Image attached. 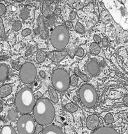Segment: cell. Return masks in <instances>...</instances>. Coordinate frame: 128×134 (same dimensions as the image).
Segmentation results:
<instances>
[{
    "label": "cell",
    "mask_w": 128,
    "mask_h": 134,
    "mask_svg": "<svg viewBox=\"0 0 128 134\" xmlns=\"http://www.w3.org/2000/svg\"><path fill=\"white\" fill-rule=\"evenodd\" d=\"M33 110L35 119L39 125H48L53 121L55 110L48 99L40 98L36 100Z\"/></svg>",
    "instance_id": "1"
},
{
    "label": "cell",
    "mask_w": 128,
    "mask_h": 134,
    "mask_svg": "<svg viewBox=\"0 0 128 134\" xmlns=\"http://www.w3.org/2000/svg\"><path fill=\"white\" fill-rule=\"evenodd\" d=\"M36 100L34 93L29 88H23L17 94L16 107L19 112L22 114H28L33 110Z\"/></svg>",
    "instance_id": "2"
},
{
    "label": "cell",
    "mask_w": 128,
    "mask_h": 134,
    "mask_svg": "<svg viewBox=\"0 0 128 134\" xmlns=\"http://www.w3.org/2000/svg\"><path fill=\"white\" fill-rule=\"evenodd\" d=\"M69 37V32L67 29L63 25H59L51 32V44L56 49H63L67 45Z\"/></svg>",
    "instance_id": "3"
},
{
    "label": "cell",
    "mask_w": 128,
    "mask_h": 134,
    "mask_svg": "<svg viewBox=\"0 0 128 134\" xmlns=\"http://www.w3.org/2000/svg\"><path fill=\"white\" fill-rule=\"evenodd\" d=\"M52 83L55 88L59 92L67 90L70 85V77L63 69L58 68L54 70L52 75Z\"/></svg>",
    "instance_id": "4"
},
{
    "label": "cell",
    "mask_w": 128,
    "mask_h": 134,
    "mask_svg": "<svg viewBox=\"0 0 128 134\" xmlns=\"http://www.w3.org/2000/svg\"><path fill=\"white\" fill-rule=\"evenodd\" d=\"M79 95L81 101L86 107L92 108L95 105L97 94L92 86L88 84L82 85L79 90Z\"/></svg>",
    "instance_id": "5"
},
{
    "label": "cell",
    "mask_w": 128,
    "mask_h": 134,
    "mask_svg": "<svg viewBox=\"0 0 128 134\" xmlns=\"http://www.w3.org/2000/svg\"><path fill=\"white\" fill-rule=\"evenodd\" d=\"M17 128L19 134H33L35 129V122L31 115L24 114L18 120Z\"/></svg>",
    "instance_id": "6"
},
{
    "label": "cell",
    "mask_w": 128,
    "mask_h": 134,
    "mask_svg": "<svg viewBox=\"0 0 128 134\" xmlns=\"http://www.w3.org/2000/svg\"><path fill=\"white\" fill-rule=\"evenodd\" d=\"M19 76L23 83H31L37 76V69L31 63H26L21 67Z\"/></svg>",
    "instance_id": "7"
},
{
    "label": "cell",
    "mask_w": 128,
    "mask_h": 134,
    "mask_svg": "<svg viewBox=\"0 0 128 134\" xmlns=\"http://www.w3.org/2000/svg\"><path fill=\"white\" fill-rule=\"evenodd\" d=\"M68 53L66 51H53L50 52L47 55V57L55 63H60L66 58Z\"/></svg>",
    "instance_id": "8"
},
{
    "label": "cell",
    "mask_w": 128,
    "mask_h": 134,
    "mask_svg": "<svg viewBox=\"0 0 128 134\" xmlns=\"http://www.w3.org/2000/svg\"><path fill=\"white\" fill-rule=\"evenodd\" d=\"M99 124V119L95 114H92L87 117L86 125L87 128L90 130H95L97 129Z\"/></svg>",
    "instance_id": "9"
},
{
    "label": "cell",
    "mask_w": 128,
    "mask_h": 134,
    "mask_svg": "<svg viewBox=\"0 0 128 134\" xmlns=\"http://www.w3.org/2000/svg\"><path fill=\"white\" fill-rule=\"evenodd\" d=\"M87 69L90 75L95 76L97 75L99 70V65L95 60L91 59L88 61L87 64Z\"/></svg>",
    "instance_id": "10"
},
{
    "label": "cell",
    "mask_w": 128,
    "mask_h": 134,
    "mask_svg": "<svg viewBox=\"0 0 128 134\" xmlns=\"http://www.w3.org/2000/svg\"><path fill=\"white\" fill-rule=\"evenodd\" d=\"M38 24L40 29V35L43 40H46L48 38V32L44 24V18L42 16H40L38 18Z\"/></svg>",
    "instance_id": "11"
},
{
    "label": "cell",
    "mask_w": 128,
    "mask_h": 134,
    "mask_svg": "<svg viewBox=\"0 0 128 134\" xmlns=\"http://www.w3.org/2000/svg\"><path fill=\"white\" fill-rule=\"evenodd\" d=\"M42 134H63L60 128L56 125H49L43 130Z\"/></svg>",
    "instance_id": "12"
},
{
    "label": "cell",
    "mask_w": 128,
    "mask_h": 134,
    "mask_svg": "<svg viewBox=\"0 0 128 134\" xmlns=\"http://www.w3.org/2000/svg\"><path fill=\"white\" fill-rule=\"evenodd\" d=\"M93 134H119L115 129L108 126H103L96 129Z\"/></svg>",
    "instance_id": "13"
},
{
    "label": "cell",
    "mask_w": 128,
    "mask_h": 134,
    "mask_svg": "<svg viewBox=\"0 0 128 134\" xmlns=\"http://www.w3.org/2000/svg\"><path fill=\"white\" fill-rule=\"evenodd\" d=\"M12 92V88L10 85H5L0 87V97L4 98L9 96Z\"/></svg>",
    "instance_id": "14"
},
{
    "label": "cell",
    "mask_w": 128,
    "mask_h": 134,
    "mask_svg": "<svg viewBox=\"0 0 128 134\" xmlns=\"http://www.w3.org/2000/svg\"><path fill=\"white\" fill-rule=\"evenodd\" d=\"M9 68L6 65H0V82H4L8 77Z\"/></svg>",
    "instance_id": "15"
},
{
    "label": "cell",
    "mask_w": 128,
    "mask_h": 134,
    "mask_svg": "<svg viewBox=\"0 0 128 134\" xmlns=\"http://www.w3.org/2000/svg\"><path fill=\"white\" fill-rule=\"evenodd\" d=\"M52 1H44L42 5V14L45 18L49 16V6Z\"/></svg>",
    "instance_id": "16"
},
{
    "label": "cell",
    "mask_w": 128,
    "mask_h": 134,
    "mask_svg": "<svg viewBox=\"0 0 128 134\" xmlns=\"http://www.w3.org/2000/svg\"><path fill=\"white\" fill-rule=\"evenodd\" d=\"M48 92L49 93L50 98H51V101L53 102L54 103H57L58 102V96L57 94L56 90L52 87L49 86L48 87Z\"/></svg>",
    "instance_id": "17"
},
{
    "label": "cell",
    "mask_w": 128,
    "mask_h": 134,
    "mask_svg": "<svg viewBox=\"0 0 128 134\" xmlns=\"http://www.w3.org/2000/svg\"><path fill=\"white\" fill-rule=\"evenodd\" d=\"M0 134H17L14 128H12L11 126L6 125L4 126L1 130Z\"/></svg>",
    "instance_id": "18"
},
{
    "label": "cell",
    "mask_w": 128,
    "mask_h": 134,
    "mask_svg": "<svg viewBox=\"0 0 128 134\" xmlns=\"http://www.w3.org/2000/svg\"><path fill=\"white\" fill-rule=\"evenodd\" d=\"M90 51L92 54L97 55V54H99L100 52H101V48H100L99 45L97 43L94 42V43H92L90 44Z\"/></svg>",
    "instance_id": "19"
},
{
    "label": "cell",
    "mask_w": 128,
    "mask_h": 134,
    "mask_svg": "<svg viewBox=\"0 0 128 134\" xmlns=\"http://www.w3.org/2000/svg\"><path fill=\"white\" fill-rule=\"evenodd\" d=\"M47 55L44 51H39L37 53V55H36V59L38 61L39 63H42L44 62L45 61Z\"/></svg>",
    "instance_id": "20"
},
{
    "label": "cell",
    "mask_w": 128,
    "mask_h": 134,
    "mask_svg": "<svg viewBox=\"0 0 128 134\" xmlns=\"http://www.w3.org/2000/svg\"><path fill=\"white\" fill-rule=\"evenodd\" d=\"M64 108L67 111H70V112H75L78 110V107L76 104H75L74 103H68V104H65L64 106Z\"/></svg>",
    "instance_id": "21"
},
{
    "label": "cell",
    "mask_w": 128,
    "mask_h": 134,
    "mask_svg": "<svg viewBox=\"0 0 128 134\" xmlns=\"http://www.w3.org/2000/svg\"><path fill=\"white\" fill-rule=\"evenodd\" d=\"M74 72L75 75H76V76H78L79 77H80L83 81H86V82L88 81V77H87V75L83 74L80 70V69H79L78 68H77V67L75 68L74 70Z\"/></svg>",
    "instance_id": "22"
},
{
    "label": "cell",
    "mask_w": 128,
    "mask_h": 134,
    "mask_svg": "<svg viewBox=\"0 0 128 134\" xmlns=\"http://www.w3.org/2000/svg\"><path fill=\"white\" fill-rule=\"evenodd\" d=\"M8 119L11 121H15L17 117V114L14 109H10L8 113Z\"/></svg>",
    "instance_id": "23"
},
{
    "label": "cell",
    "mask_w": 128,
    "mask_h": 134,
    "mask_svg": "<svg viewBox=\"0 0 128 134\" xmlns=\"http://www.w3.org/2000/svg\"><path fill=\"white\" fill-rule=\"evenodd\" d=\"M29 15H30V11H29L28 8H23L21 10L20 13V16L23 20H26L28 18Z\"/></svg>",
    "instance_id": "24"
},
{
    "label": "cell",
    "mask_w": 128,
    "mask_h": 134,
    "mask_svg": "<svg viewBox=\"0 0 128 134\" xmlns=\"http://www.w3.org/2000/svg\"><path fill=\"white\" fill-rule=\"evenodd\" d=\"M0 36L3 39H7V35L5 32V28H4L3 22L2 18L0 17Z\"/></svg>",
    "instance_id": "25"
},
{
    "label": "cell",
    "mask_w": 128,
    "mask_h": 134,
    "mask_svg": "<svg viewBox=\"0 0 128 134\" xmlns=\"http://www.w3.org/2000/svg\"><path fill=\"white\" fill-rule=\"evenodd\" d=\"M76 30L80 34H84L85 32V27L83 26V25H82L81 23H80V22L76 23Z\"/></svg>",
    "instance_id": "26"
},
{
    "label": "cell",
    "mask_w": 128,
    "mask_h": 134,
    "mask_svg": "<svg viewBox=\"0 0 128 134\" xmlns=\"http://www.w3.org/2000/svg\"><path fill=\"white\" fill-rule=\"evenodd\" d=\"M70 82H71V85L72 86H74H74H77L78 83V77L75 74L72 75L70 77Z\"/></svg>",
    "instance_id": "27"
},
{
    "label": "cell",
    "mask_w": 128,
    "mask_h": 134,
    "mask_svg": "<svg viewBox=\"0 0 128 134\" xmlns=\"http://www.w3.org/2000/svg\"><path fill=\"white\" fill-rule=\"evenodd\" d=\"M104 121L108 124H112L113 122V117L111 114H108L104 116Z\"/></svg>",
    "instance_id": "28"
},
{
    "label": "cell",
    "mask_w": 128,
    "mask_h": 134,
    "mask_svg": "<svg viewBox=\"0 0 128 134\" xmlns=\"http://www.w3.org/2000/svg\"><path fill=\"white\" fill-rule=\"evenodd\" d=\"M22 27V23L20 21H17L13 24V29L14 31L17 32L21 29Z\"/></svg>",
    "instance_id": "29"
},
{
    "label": "cell",
    "mask_w": 128,
    "mask_h": 134,
    "mask_svg": "<svg viewBox=\"0 0 128 134\" xmlns=\"http://www.w3.org/2000/svg\"><path fill=\"white\" fill-rule=\"evenodd\" d=\"M44 128H43V126L40 125H37L35 126V134H39L42 131H43Z\"/></svg>",
    "instance_id": "30"
},
{
    "label": "cell",
    "mask_w": 128,
    "mask_h": 134,
    "mask_svg": "<svg viewBox=\"0 0 128 134\" xmlns=\"http://www.w3.org/2000/svg\"><path fill=\"white\" fill-rule=\"evenodd\" d=\"M7 8L5 5L3 3H0V16H3L6 12Z\"/></svg>",
    "instance_id": "31"
},
{
    "label": "cell",
    "mask_w": 128,
    "mask_h": 134,
    "mask_svg": "<svg viewBox=\"0 0 128 134\" xmlns=\"http://www.w3.org/2000/svg\"><path fill=\"white\" fill-rule=\"evenodd\" d=\"M83 55H84V50H83L82 48H79L77 51H76V55L81 58V57L83 56Z\"/></svg>",
    "instance_id": "32"
},
{
    "label": "cell",
    "mask_w": 128,
    "mask_h": 134,
    "mask_svg": "<svg viewBox=\"0 0 128 134\" xmlns=\"http://www.w3.org/2000/svg\"><path fill=\"white\" fill-rule=\"evenodd\" d=\"M31 33V30L30 29H26L22 31V35H23V36H24V37L29 36Z\"/></svg>",
    "instance_id": "33"
},
{
    "label": "cell",
    "mask_w": 128,
    "mask_h": 134,
    "mask_svg": "<svg viewBox=\"0 0 128 134\" xmlns=\"http://www.w3.org/2000/svg\"><path fill=\"white\" fill-rule=\"evenodd\" d=\"M94 41H95V43H100L101 41V37H100V36H99L98 35H94Z\"/></svg>",
    "instance_id": "34"
},
{
    "label": "cell",
    "mask_w": 128,
    "mask_h": 134,
    "mask_svg": "<svg viewBox=\"0 0 128 134\" xmlns=\"http://www.w3.org/2000/svg\"><path fill=\"white\" fill-rule=\"evenodd\" d=\"M76 16H77V14L75 11H72L70 13V18L71 19H74L76 18Z\"/></svg>",
    "instance_id": "35"
},
{
    "label": "cell",
    "mask_w": 128,
    "mask_h": 134,
    "mask_svg": "<svg viewBox=\"0 0 128 134\" xmlns=\"http://www.w3.org/2000/svg\"><path fill=\"white\" fill-rule=\"evenodd\" d=\"M61 14V9L60 8H55V10H54V14L56 15V16H58Z\"/></svg>",
    "instance_id": "36"
},
{
    "label": "cell",
    "mask_w": 128,
    "mask_h": 134,
    "mask_svg": "<svg viewBox=\"0 0 128 134\" xmlns=\"http://www.w3.org/2000/svg\"><path fill=\"white\" fill-rule=\"evenodd\" d=\"M65 25H66L67 27L69 28V29H71V28H72V26H73L72 22L69 21H67L65 22Z\"/></svg>",
    "instance_id": "37"
},
{
    "label": "cell",
    "mask_w": 128,
    "mask_h": 134,
    "mask_svg": "<svg viewBox=\"0 0 128 134\" xmlns=\"http://www.w3.org/2000/svg\"><path fill=\"white\" fill-rule=\"evenodd\" d=\"M102 43H103V46H104V47H107V46H108V40H107L106 37H104V38L103 39Z\"/></svg>",
    "instance_id": "38"
},
{
    "label": "cell",
    "mask_w": 128,
    "mask_h": 134,
    "mask_svg": "<svg viewBox=\"0 0 128 134\" xmlns=\"http://www.w3.org/2000/svg\"><path fill=\"white\" fill-rule=\"evenodd\" d=\"M12 66H13L14 68H15L16 70H18L19 68V65L18 63H14V64L12 65Z\"/></svg>",
    "instance_id": "39"
},
{
    "label": "cell",
    "mask_w": 128,
    "mask_h": 134,
    "mask_svg": "<svg viewBox=\"0 0 128 134\" xmlns=\"http://www.w3.org/2000/svg\"><path fill=\"white\" fill-rule=\"evenodd\" d=\"M39 74L40 76L42 77V78H46V74L45 72L44 71H40V72H39Z\"/></svg>",
    "instance_id": "40"
},
{
    "label": "cell",
    "mask_w": 128,
    "mask_h": 134,
    "mask_svg": "<svg viewBox=\"0 0 128 134\" xmlns=\"http://www.w3.org/2000/svg\"><path fill=\"white\" fill-rule=\"evenodd\" d=\"M37 96H38V97H42V93H40V92H37Z\"/></svg>",
    "instance_id": "41"
},
{
    "label": "cell",
    "mask_w": 128,
    "mask_h": 134,
    "mask_svg": "<svg viewBox=\"0 0 128 134\" xmlns=\"http://www.w3.org/2000/svg\"><path fill=\"white\" fill-rule=\"evenodd\" d=\"M3 107L2 103H0V112H1V111L3 110Z\"/></svg>",
    "instance_id": "42"
},
{
    "label": "cell",
    "mask_w": 128,
    "mask_h": 134,
    "mask_svg": "<svg viewBox=\"0 0 128 134\" xmlns=\"http://www.w3.org/2000/svg\"><path fill=\"white\" fill-rule=\"evenodd\" d=\"M124 101L128 102V97H125L124 98Z\"/></svg>",
    "instance_id": "43"
}]
</instances>
